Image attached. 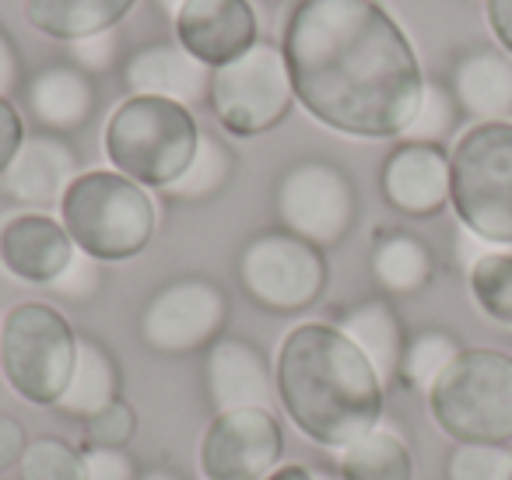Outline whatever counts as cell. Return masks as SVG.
Returning a JSON list of instances; mask_svg holds the SVG:
<instances>
[{
  "mask_svg": "<svg viewBox=\"0 0 512 480\" xmlns=\"http://www.w3.org/2000/svg\"><path fill=\"white\" fill-rule=\"evenodd\" d=\"M295 102L344 137H404L425 95L411 36L379 0H299L281 32Z\"/></svg>",
  "mask_w": 512,
  "mask_h": 480,
  "instance_id": "cell-1",
  "label": "cell"
},
{
  "mask_svg": "<svg viewBox=\"0 0 512 480\" xmlns=\"http://www.w3.org/2000/svg\"><path fill=\"white\" fill-rule=\"evenodd\" d=\"M274 386L288 421L309 442L334 452L379 428L386 407V382L334 323L288 330L278 347Z\"/></svg>",
  "mask_w": 512,
  "mask_h": 480,
  "instance_id": "cell-2",
  "label": "cell"
},
{
  "mask_svg": "<svg viewBox=\"0 0 512 480\" xmlns=\"http://www.w3.org/2000/svg\"><path fill=\"white\" fill-rule=\"evenodd\" d=\"M200 123L193 109L155 95H127L109 113L102 130V151L109 169L141 183L144 190H169L200 144Z\"/></svg>",
  "mask_w": 512,
  "mask_h": 480,
  "instance_id": "cell-3",
  "label": "cell"
},
{
  "mask_svg": "<svg viewBox=\"0 0 512 480\" xmlns=\"http://www.w3.org/2000/svg\"><path fill=\"white\" fill-rule=\"evenodd\" d=\"M60 221L78 253L99 263H123L151 246L158 204L141 183L116 169H88L67 186Z\"/></svg>",
  "mask_w": 512,
  "mask_h": 480,
  "instance_id": "cell-4",
  "label": "cell"
},
{
  "mask_svg": "<svg viewBox=\"0 0 512 480\" xmlns=\"http://www.w3.org/2000/svg\"><path fill=\"white\" fill-rule=\"evenodd\" d=\"M425 407L453 445L512 442V354L463 347L428 386Z\"/></svg>",
  "mask_w": 512,
  "mask_h": 480,
  "instance_id": "cell-5",
  "label": "cell"
},
{
  "mask_svg": "<svg viewBox=\"0 0 512 480\" xmlns=\"http://www.w3.org/2000/svg\"><path fill=\"white\" fill-rule=\"evenodd\" d=\"M449 207L463 232L512 249V120L474 123L449 151Z\"/></svg>",
  "mask_w": 512,
  "mask_h": 480,
  "instance_id": "cell-6",
  "label": "cell"
},
{
  "mask_svg": "<svg viewBox=\"0 0 512 480\" xmlns=\"http://www.w3.org/2000/svg\"><path fill=\"white\" fill-rule=\"evenodd\" d=\"M78 361V333L50 302H22L0 319V375L32 407H57Z\"/></svg>",
  "mask_w": 512,
  "mask_h": 480,
  "instance_id": "cell-7",
  "label": "cell"
},
{
  "mask_svg": "<svg viewBox=\"0 0 512 480\" xmlns=\"http://www.w3.org/2000/svg\"><path fill=\"white\" fill-rule=\"evenodd\" d=\"M274 214H278V228L327 253L344 246L355 232L362 200L344 165L323 155H306L295 158L274 179Z\"/></svg>",
  "mask_w": 512,
  "mask_h": 480,
  "instance_id": "cell-8",
  "label": "cell"
},
{
  "mask_svg": "<svg viewBox=\"0 0 512 480\" xmlns=\"http://www.w3.org/2000/svg\"><path fill=\"white\" fill-rule=\"evenodd\" d=\"M235 277L253 305L274 316H295L323 298L330 284V263L313 242L285 228H267L242 242Z\"/></svg>",
  "mask_w": 512,
  "mask_h": 480,
  "instance_id": "cell-9",
  "label": "cell"
},
{
  "mask_svg": "<svg viewBox=\"0 0 512 480\" xmlns=\"http://www.w3.org/2000/svg\"><path fill=\"white\" fill-rule=\"evenodd\" d=\"M214 120L232 137H260L281 127L295 106L292 74H288L281 43H260L239 60L211 74L207 95Z\"/></svg>",
  "mask_w": 512,
  "mask_h": 480,
  "instance_id": "cell-10",
  "label": "cell"
},
{
  "mask_svg": "<svg viewBox=\"0 0 512 480\" xmlns=\"http://www.w3.org/2000/svg\"><path fill=\"white\" fill-rule=\"evenodd\" d=\"M228 316L232 302L218 281L204 274H183L151 291L137 316V333L148 351L183 358L207 351L214 340L225 337Z\"/></svg>",
  "mask_w": 512,
  "mask_h": 480,
  "instance_id": "cell-11",
  "label": "cell"
},
{
  "mask_svg": "<svg viewBox=\"0 0 512 480\" xmlns=\"http://www.w3.org/2000/svg\"><path fill=\"white\" fill-rule=\"evenodd\" d=\"M281 452L285 431L274 410H221L200 438V473L204 480H264L281 466Z\"/></svg>",
  "mask_w": 512,
  "mask_h": 480,
  "instance_id": "cell-12",
  "label": "cell"
},
{
  "mask_svg": "<svg viewBox=\"0 0 512 480\" xmlns=\"http://www.w3.org/2000/svg\"><path fill=\"white\" fill-rule=\"evenodd\" d=\"M172 32L176 43L211 71L260 43L253 0H186L172 18Z\"/></svg>",
  "mask_w": 512,
  "mask_h": 480,
  "instance_id": "cell-13",
  "label": "cell"
},
{
  "mask_svg": "<svg viewBox=\"0 0 512 480\" xmlns=\"http://www.w3.org/2000/svg\"><path fill=\"white\" fill-rule=\"evenodd\" d=\"M78 176L81 158L67 144V137L36 130V134H25L22 148L8 162L0 176V190L25 211H50V207H60L67 186Z\"/></svg>",
  "mask_w": 512,
  "mask_h": 480,
  "instance_id": "cell-14",
  "label": "cell"
},
{
  "mask_svg": "<svg viewBox=\"0 0 512 480\" xmlns=\"http://www.w3.org/2000/svg\"><path fill=\"white\" fill-rule=\"evenodd\" d=\"M78 246L67 235L64 221L46 211H18L0 221V270H8L15 281L50 288Z\"/></svg>",
  "mask_w": 512,
  "mask_h": 480,
  "instance_id": "cell-15",
  "label": "cell"
},
{
  "mask_svg": "<svg viewBox=\"0 0 512 480\" xmlns=\"http://www.w3.org/2000/svg\"><path fill=\"white\" fill-rule=\"evenodd\" d=\"M204 386L214 414L242 407L274 410V365L267 354L246 337L225 333L204 351Z\"/></svg>",
  "mask_w": 512,
  "mask_h": 480,
  "instance_id": "cell-16",
  "label": "cell"
},
{
  "mask_svg": "<svg viewBox=\"0 0 512 480\" xmlns=\"http://www.w3.org/2000/svg\"><path fill=\"white\" fill-rule=\"evenodd\" d=\"M383 200L404 218H435L449 204V155L446 148L400 141L379 169Z\"/></svg>",
  "mask_w": 512,
  "mask_h": 480,
  "instance_id": "cell-17",
  "label": "cell"
},
{
  "mask_svg": "<svg viewBox=\"0 0 512 480\" xmlns=\"http://www.w3.org/2000/svg\"><path fill=\"white\" fill-rule=\"evenodd\" d=\"M211 67L183 50L176 39L144 43L123 60V88L127 95H155L193 109L211 95Z\"/></svg>",
  "mask_w": 512,
  "mask_h": 480,
  "instance_id": "cell-18",
  "label": "cell"
},
{
  "mask_svg": "<svg viewBox=\"0 0 512 480\" xmlns=\"http://www.w3.org/2000/svg\"><path fill=\"white\" fill-rule=\"evenodd\" d=\"M22 95L36 127L57 137L88 127L95 116V106H99L95 78L88 71H81L78 64H67V60L46 64L36 74H29Z\"/></svg>",
  "mask_w": 512,
  "mask_h": 480,
  "instance_id": "cell-19",
  "label": "cell"
},
{
  "mask_svg": "<svg viewBox=\"0 0 512 480\" xmlns=\"http://www.w3.org/2000/svg\"><path fill=\"white\" fill-rule=\"evenodd\" d=\"M449 92L463 116L477 123L512 120V57L495 46H474L449 71Z\"/></svg>",
  "mask_w": 512,
  "mask_h": 480,
  "instance_id": "cell-20",
  "label": "cell"
},
{
  "mask_svg": "<svg viewBox=\"0 0 512 480\" xmlns=\"http://www.w3.org/2000/svg\"><path fill=\"white\" fill-rule=\"evenodd\" d=\"M334 326L351 344H358V351L372 361L379 379L383 382L400 379L407 330H404V319H400L397 305H393L390 298H362V302L348 305V309L337 316Z\"/></svg>",
  "mask_w": 512,
  "mask_h": 480,
  "instance_id": "cell-21",
  "label": "cell"
},
{
  "mask_svg": "<svg viewBox=\"0 0 512 480\" xmlns=\"http://www.w3.org/2000/svg\"><path fill=\"white\" fill-rule=\"evenodd\" d=\"M141 0H25V18L46 39L78 43L88 36L116 32V25Z\"/></svg>",
  "mask_w": 512,
  "mask_h": 480,
  "instance_id": "cell-22",
  "label": "cell"
},
{
  "mask_svg": "<svg viewBox=\"0 0 512 480\" xmlns=\"http://www.w3.org/2000/svg\"><path fill=\"white\" fill-rule=\"evenodd\" d=\"M369 270L379 291L390 298L421 295L435 277V253L425 239L404 228H386L376 235L369 253Z\"/></svg>",
  "mask_w": 512,
  "mask_h": 480,
  "instance_id": "cell-23",
  "label": "cell"
},
{
  "mask_svg": "<svg viewBox=\"0 0 512 480\" xmlns=\"http://www.w3.org/2000/svg\"><path fill=\"white\" fill-rule=\"evenodd\" d=\"M120 389H123V372L116 354L99 337L81 333L71 386L60 396L57 410L67 417H78V421H88L92 414H99L109 403L120 400Z\"/></svg>",
  "mask_w": 512,
  "mask_h": 480,
  "instance_id": "cell-24",
  "label": "cell"
},
{
  "mask_svg": "<svg viewBox=\"0 0 512 480\" xmlns=\"http://www.w3.org/2000/svg\"><path fill=\"white\" fill-rule=\"evenodd\" d=\"M341 480H414L411 445L390 428H372L337 456Z\"/></svg>",
  "mask_w": 512,
  "mask_h": 480,
  "instance_id": "cell-25",
  "label": "cell"
},
{
  "mask_svg": "<svg viewBox=\"0 0 512 480\" xmlns=\"http://www.w3.org/2000/svg\"><path fill=\"white\" fill-rule=\"evenodd\" d=\"M232 176H235V151L218 134H207L204 130L190 169L169 190H162V197L172 200V204H207V200L221 197L232 186Z\"/></svg>",
  "mask_w": 512,
  "mask_h": 480,
  "instance_id": "cell-26",
  "label": "cell"
},
{
  "mask_svg": "<svg viewBox=\"0 0 512 480\" xmlns=\"http://www.w3.org/2000/svg\"><path fill=\"white\" fill-rule=\"evenodd\" d=\"M467 288L484 319L512 330V253L509 249H481L467 263Z\"/></svg>",
  "mask_w": 512,
  "mask_h": 480,
  "instance_id": "cell-27",
  "label": "cell"
},
{
  "mask_svg": "<svg viewBox=\"0 0 512 480\" xmlns=\"http://www.w3.org/2000/svg\"><path fill=\"white\" fill-rule=\"evenodd\" d=\"M463 351L460 337L449 330H439V326H428V330L407 337L404 347V361H400V382L411 389H421L428 393L435 379L446 372V365Z\"/></svg>",
  "mask_w": 512,
  "mask_h": 480,
  "instance_id": "cell-28",
  "label": "cell"
},
{
  "mask_svg": "<svg viewBox=\"0 0 512 480\" xmlns=\"http://www.w3.org/2000/svg\"><path fill=\"white\" fill-rule=\"evenodd\" d=\"M18 473L22 480H88L85 449L57 435L32 438L18 463Z\"/></svg>",
  "mask_w": 512,
  "mask_h": 480,
  "instance_id": "cell-29",
  "label": "cell"
},
{
  "mask_svg": "<svg viewBox=\"0 0 512 480\" xmlns=\"http://www.w3.org/2000/svg\"><path fill=\"white\" fill-rule=\"evenodd\" d=\"M460 106H456L449 85H439V81H428L425 95H421V106L414 113L411 127L404 130V141H418V144H442L456 134V123H460Z\"/></svg>",
  "mask_w": 512,
  "mask_h": 480,
  "instance_id": "cell-30",
  "label": "cell"
},
{
  "mask_svg": "<svg viewBox=\"0 0 512 480\" xmlns=\"http://www.w3.org/2000/svg\"><path fill=\"white\" fill-rule=\"evenodd\" d=\"M446 480H512L509 445H453L446 456Z\"/></svg>",
  "mask_w": 512,
  "mask_h": 480,
  "instance_id": "cell-31",
  "label": "cell"
},
{
  "mask_svg": "<svg viewBox=\"0 0 512 480\" xmlns=\"http://www.w3.org/2000/svg\"><path fill=\"white\" fill-rule=\"evenodd\" d=\"M134 438H137V410L127 400H116L85 421V445L81 449H127Z\"/></svg>",
  "mask_w": 512,
  "mask_h": 480,
  "instance_id": "cell-32",
  "label": "cell"
},
{
  "mask_svg": "<svg viewBox=\"0 0 512 480\" xmlns=\"http://www.w3.org/2000/svg\"><path fill=\"white\" fill-rule=\"evenodd\" d=\"M102 284H106V263L92 260V256H85V253H74V260L67 263L64 274L50 284V291L57 298H64V302L81 305V302H92L102 291Z\"/></svg>",
  "mask_w": 512,
  "mask_h": 480,
  "instance_id": "cell-33",
  "label": "cell"
},
{
  "mask_svg": "<svg viewBox=\"0 0 512 480\" xmlns=\"http://www.w3.org/2000/svg\"><path fill=\"white\" fill-rule=\"evenodd\" d=\"M88 480H137L141 470L127 449H85Z\"/></svg>",
  "mask_w": 512,
  "mask_h": 480,
  "instance_id": "cell-34",
  "label": "cell"
},
{
  "mask_svg": "<svg viewBox=\"0 0 512 480\" xmlns=\"http://www.w3.org/2000/svg\"><path fill=\"white\" fill-rule=\"evenodd\" d=\"M71 53H74L71 64H78L81 71H88V74L109 71L113 60H116V32H102V36L78 39V43H71Z\"/></svg>",
  "mask_w": 512,
  "mask_h": 480,
  "instance_id": "cell-35",
  "label": "cell"
},
{
  "mask_svg": "<svg viewBox=\"0 0 512 480\" xmlns=\"http://www.w3.org/2000/svg\"><path fill=\"white\" fill-rule=\"evenodd\" d=\"M25 88V60L11 32L0 25V99H15Z\"/></svg>",
  "mask_w": 512,
  "mask_h": 480,
  "instance_id": "cell-36",
  "label": "cell"
},
{
  "mask_svg": "<svg viewBox=\"0 0 512 480\" xmlns=\"http://www.w3.org/2000/svg\"><path fill=\"white\" fill-rule=\"evenodd\" d=\"M29 442V431H25V424L15 414H0V473H8L11 466L22 463Z\"/></svg>",
  "mask_w": 512,
  "mask_h": 480,
  "instance_id": "cell-37",
  "label": "cell"
},
{
  "mask_svg": "<svg viewBox=\"0 0 512 480\" xmlns=\"http://www.w3.org/2000/svg\"><path fill=\"white\" fill-rule=\"evenodd\" d=\"M25 141V120L18 113V106L11 99H0V176L8 169V162L15 158V151Z\"/></svg>",
  "mask_w": 512,
  "mask_h": 480,
  "instance_id": "cell-38",
  "label": "cell"
},
{
  "mask_svg": "<svg viewBox=\"0 0 512 480\" xmlns=\"http://www.w3.org/2000/svg\"><path fill=\"white\" fill-rule=\"evenodd\" d=\"M484 8H488V25L502 53L512 57V0H484Z\"/></svg>",
  "mask_w": 512,
  "mask_h": 480,
  "instance_id": "cell-39",
  "label": "cell"
},
{
  "mask_svg": "<svg viewBox=\"0 0 512 480\" xmlns=\"http://www.w3.org/2000/svg\"><path fill=\"white\" fill-rule=\"evenodd\" d=\"M264 480H316V470H309V466L302 463H281L274 473H267Z\"/></svg>",
  "mask_w": 512,
  "mask_h": 480,
  "instance_id": "cell-40",
  "label": "cell"
},
{
  "mask_svg": "<svg viewBox=\"0 0 512 480\" xmlns=\"http://www.w3.org/2000/svg\"><path fill=\"white\" fill-rule=\"evenodd\" d=\"M137 480H183V477H179V473H172V470H165V466H158V470L141 473Z\"/></svg>",
  "mask_w": 512,
  "mask_h": 480,
  "instance_id": "cell-41",
  "label": "cell"
},
{
  "mask_svg": "<svg viewBox=\"0 0 512 480\" xmlns=\"http://www.w3.org/2000/svg\"><path fill=\"white\" fill-rule=\"evenodd\" d=\"M183 4H186V0H158V8H162L169 18H176V11L183 8Z\"/></svg>",
  "mask_w": 512,
  "mask_h": 480,
  "instance_id": "cell-42",
  "label": "cell"
},
{
  "mask_svg": "<svg viewBox=\"0 0 512 480\" xmlns=\"http://www.w3.org/2000/svg\"><path fill=\"white\" fill-rule=\"evenodd\" d=\"M316 480H341V473H334V470H316Z\"/></svg>",
  "mask_w": 512,
  "mask_h": 480,
  "instance_id": "cell-43",
  "label": "cell"
},
{
  "mask_svg": "<svg viewBox=\"0 0 512 480\" xmlns=\"http://www.w3.org/2000/svg\"><path fill=\"white\" fill-rule=\"evenodd\" d=\"M271 4H285V0H271ZM295 4H299V0H295Z\"/></svg>",
  "mask_w": 512,
  "mask_h": 480,
  "instance_id": "cell-44",
  "label": "cell"
},
{
  "mask_svg": "<svg viewBox=\"0 0 512 480\" xmlns=\"http://www.w3.org/2000/svg\"><path fill=\"white\" fill-rule=\"evenodd\" d=\"M509 337H512V330H509Z\"/></svg>",
  "mask_w": 512,
  "mask_h": 480,
  "instance_id": "cell-45",
  "label": "cell"
}]
</instances>
